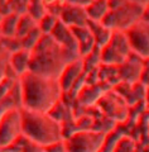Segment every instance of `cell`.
<instances>
[{
  "instance_id": "cell-1",
  "label": "cell",
  "mask_w": 149,
  "mask_h": 152,
  "mask_svg": "<svg viewBox=\"0 0 149 152\" xmlns=\"http://www.w3.org/2000/svg\"><path fill=\"white\" fill-rule=\"evenodd\" d=\"M62 88L58 79L27 71L22 75V102L24 109L48 113L58 103Z\"/></svg>"
},
{
  "instance_id": "cell-2",
  "label": "cell",
  "mask_w": 149,
  "mask_h": 152,
  "mask_svg": "<svg viewBox=\"0 0 149 152\" xmlns=\"http://www.w3.org/2000/svg\"><path fill=\"white\" fill-rule=\"evenodd\" d=\"M22 132L28 140L37 145L52 146L62 138V127L48 113L23 109L20 113Z\"/></svg>"
},
{
  "instance_id": "cell-3",
  "label": "cell",
  "mask_w": 149,
  "mask_h": 152,
  "mask_svg": "<svg viewBox=\"0 0 149 152\" xmlns=\"http://www.w3.org/2000/svg\"><path fill=\"white\" fill-rule=\"evenodd\" d=\"M104 136L99 133L82 132L72 136L67 143L68 152H96L102 145Z\"/></svg>"
},
{
  "instance_id": "cell-4",
  "label": "cell",
  "mask_w": 149,
  "mask_h": 152,
  "mask_svg": "<svg viewBox=\"0 0 149 152\" xmlns=\"http://www.w3.org/2000/svg\"><path fill=\"white\" fill-rule=\"evenodd\" d=\"M81 71H82V62L81 61H72L67 65L58 79L62 90H68L72 86V84L76 81Z\"/></svg>"
},
{
  "instance_id": "cell-5",
  "label": "cell",
  "mask_w": 149,
  "mask_h": 152,
  "mask_svg": "<svg viewBox=\"0 0 149 152\" xmlns=\"http://www.w3.org/2000/svg\"><path fill=\"white\" fill-rule=\"evenodd\" d=\"M14 60V66L15 71L18 74H25L27 71H29V64H31V53L27 50L17 51L13 55Z\"/></svg>"
},
{
  "instance_id": "cell-6",
  "label": "cell",
  "mask_w": 149,
  "mask_h": 152,
  "mask_svg": "<svg viewBox=\"0 0 149 152\" xmlns=\"http://www.w3.org/2000/svg\"><path fill=\"white\" fill-rule=\"evenodd\" d=\"M89 8H94L95 10L91 13H86L87 17L91 18V20H101L106 14V10L109 8V3L106 0H92L91 4L89 5Z\"/></svg>"
},
{
  "instance_id": "cell-7",
  "label": "cell",
  "mask_w": 149,
  "mask_h": 152,
  "mask_svg": "<svg viewBox=\"0 0 149 152\" xmlns=\"http://www.w3.org/2000/svg\"><path fill=\"white\" fill-rule=\"evenodd\" d=\"M33 1H34L36 4L38 3V1H41V0H33ZM46 14H43L39 9H38V7H36V10H34V13H33V15H32V18H34L36 20H38V19H42L43 17H44Z\"/></svg>"
}]
</instances>
